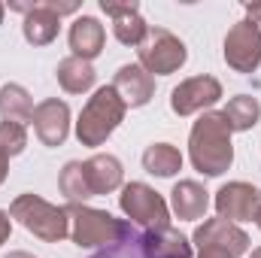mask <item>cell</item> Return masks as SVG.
<instances>
[{"instance_id":"cell-3","label":"cell","mask_w":261,"mask_h":258,"mask_svg":"<svg viewBox=\"0 0 261 258\" xmlns=\"http://www.w3.org/2000/svg\"><path fill=\"white\" fill-rule=\"evenodd\" d=\"M64 210L70 219V240L79 249H97V246L103 249L134 231L128 219H116L107 210H94L85 203H67Z\"/></svg>"},{"instance_id":"cell-12","label":"cell","mask_w":261,"mask_h":258,"mask_svg":"<svg viewBox=\"0 0 261 258\" xmlns=\"http://www.w3.org/2000/svg\"><path fill=\"white\" fill-rule=\"evenodd\" d=\"M113 88L125 107H146L155 97V76H149L140 64H122L113 76Z\"/></svg>"},{"instance_id":"cell-14","label":"cell","mask_w":261,"mask_h":258,"mask_svg":"<svg viewBox=\"0 0 261 258\" xmlns=\"http://www.w3.org/2000/svg\"><path fill=\"white\" fill-rule=\"evenodd\" d=\"M82 170H85V183L91 194H113L122 189V179H125V167L116 155L110 152H97L91 155L88 161H82Z\"/></svg>"},{"instance_id":"cell-21","label":"cell","mask_w":261,"mask_h":258,"mask_svg":"<svg viewBox=\"0 0 261 258\" xmlns=\"http://www.w3.org/2000/svg\"><path fill=\"white\" fill-rule=\"evenodd\" d=\"M0 116L3 122H18V125H28L34 119V97L28 94L24 85L6 82L0 88Z\"/></svg>"},{"instance_id":"cell-24","label":"cell","mask_w":261,"mask_h":258,"mask_svg":"<svg viewBox=\"0 0 261 258\" xmlns=\"http://www.w3.org/2000/svg\"><path fill=\"white\" fill-rule=\"evenodd\" d=\"M91 258H146L143 246H140V231L134 228L130 234H125L122 240H116L110 246H103L100 252H94Z\"/></svg>"},{"instance_id":"cell-5","label":"cell","mask_w":261,"mask_h":258,"mask_svg":"<svg viewBox=\"0 0 261 258\" xmlns=\"http://www.w3.org/2000/svg\"><path fill=\"white\" fill-rule=\"evenodd\" d=\"M137 58L149 76H170L189 61V49L167 28H149L143 43L137 46Z\"/></svg>"},{"instance_id":"cell-11","label":"cell","mask_w":261,"mask_h":258,"mask_svg":"<svg viewBox=\"0 0 261 258\" xmlns=\"http://www.w3.org/2000/svg\"><path fill=\"white\" fill-rule=\"evenodd\" d=\"M31 122H34V131H37L43 146H49V149L64 146V140L70 137V107L58 97H49V100L34 107Z\"/></svg>"},{"instance_id":"cell-7","label":"cell","mask_w":261,"mask_h":258,"mask_svg":"<svg viewBox=\"0 0 261 258\" xmlns=\"http://www.w3.org/2000/svg\"><path fill=\"white\" fill-rule=\"evenodd\" d=\"M119 207L128 216L130 225H140L143 231H149V228H167V222H170L167 200L155 192L152 186H146V183H128V186H122Z\"/></svg>"},{"instance_id":"cell-4","label":"cell","mask_w":261,"mask_h":258,"mask_svg":"<svg viewBox=\"0 0 261 258\" xmlns=\"http://www.w3.org/2000/svg\"><path fill=\"white\" fill-rule=\"evenodd\" d=\"M9 216H12L24 231H31L37 240H43V243H61L64 237H70L67 210L49 203V200H43L40 194H34V192L18 194V197L9 203Z\"/></svg>"},{"instance_id":"cell-16","label":"cell","mask_w":261,"mask_h":258,"mask_svg":"<svg viewBox=\"0 0 261 258\" xmlns=\"http://www.w3.org/2000/svg\"><path fill=\"white\" fill-rule=\"evenodd\" d=\"M140 246L146 258H192V243L186 234H179L176 228H149L140 234Z\"/></svg>"},{"instance_id":"cell-25","label":"cell","mask_w":261,"mask_h":258,"mask_svg":"<svg viewBox=\"0 0 261 258\" xmlns=\"http://www.w3.org/2000/svg\"><path fill=\"white\" fill-rule=\"evenodd\" d=\"M28 149V131L18 122H0V152H6L9 158L12 155H21Z\"/></svg>"},{"instance_id":"cell-26","label":"cell","mask_w":261,"mask_h":258,"mask_svg":"<svg viewBox=\"0 0 261 258\" xmlns=\"http://www.w3.org/2000/svg\"><path fill=\"white\" fill-rule=\"evenodd\" d=\"M9 234H12V216L6 210H0V246L9 240Z\"/></svg>"},{"instance_id":"cell-28","label":"cell","mask_w":261,"mask_h":258,"mask_svg":"<svg viewBox=\"0 0 261 258\" xmlns=\"http://www.w3.org/2000/svg\"><path fill=\"white\" fill-rule=\"evenodd\" d=\"M46 3H49L58 15H70V12H76V9H79V3H58V0H46Z\"/></svg>"},{"instance_id":"cell-32","label":"cell","mask_w":261,"mask_h":258,"mask_svg":"<svg viewBox=\"0 0 261 258\" xmlns=\"http://www.w3.org/2000/svg\"><path fill=\"white\" fill-rule=\"evenodd\" d=\"M3 12H6V6H3V3H0V24H3Z\"/></svg>"},{"instance_id":"cell-2","label":"cell","mask_w":261,"mask_h":258,"mask_svg":"<svg viewBox=\"0 0 261 258\" xmlns=\"http://www.w3.org/2000/svg\"><path fill=\"white\" fill-rule=\"evenodd\" d=\"M125 113H128V107H125V100L116 94V88H113V85H100V88L88 97V104L82 107V113H79L76 140H79L82 146H91V149H94V146H103V143L110 140V134L125 122Z\"/></svg>"},{"instance_id":"cell-29","label":"cell","mask_w":261,"mask_h":258,"mask_svg":"<svg viewBox=\"0 0 261 258\" xmlns=\"http://www.w3.org/2000/svg\"><path fill=\"white\" fill-rule=\"evenodd\" d=\"M6 176H9V155L0 152V186L6 183Z\"/></svg>"},{"instance_id":"cell-31","label":"cell","mask_w":261,"mask_h":258,"mask_svg":"<svg viewBox=\"0 0 261 258\" xmlns=\"http://www.w3.org/2000/svg\"><path fill=\"white\" fill-rule=\"evenodd\" d=\"M249 258H261V246H258V249H252V255H249Z\"/></svg>"},{"instance_id":"cell-22","label":"cell","mask_w":261,"mask_h":258,"mask_svg":"<svg viewBox=\"0 0 261 258\" xmlns=\"http://www.w3.org/2000/svg\"><path fill=\"white\" fill-rule=\"evenodd\" d=\"M225 122L231 131H252L261 119V104L252 94H237L228 100V107L222 110Z\"/></svg>"},{"instance_id":"cell-1","label":"cell","mask_w":261,"mask_h":258,"mask_svg":"<svg viewBox=\"0 0 261 258\" xmlns=\"http://www.w3.org/2000/svg\"><path fill=\"white\" fill-rule=\"evenodd\" d=\"M189 158L197 173L203 176H222L234 164V143H231V128L222 113L206 110L200 113L192 134H189Z\"/></svg>"},{"instance_id":"cell-20","label":"cell","mask_w":261,"mask_h":258,"mask_svg":"<svg viewBox=\"0 0 261 258\" xmlns=\"http://www.w3.org/2000/svg\"><path fill=\"white\" fill-rule=\"evenodd\" d=\"M143 170L161 179H170L182 170V152L170 143H152L143 152Z\"/></svg>"},{"instance_id":"cell-17","label":"cell","mask_w":261,"mask_h":258,"mask_svg":"<svg viewBox=\"0 0 261 258\" xmlns=\"http://www.w3.org/2000/svg\"><path fill=\"white\" fill-rule=\"evenodd\" d=\"M67 40H70V49H73L76 58L91 61V58H97V55L103 52V46H107V31H103V24H100L94 15H79V18L70 24Z\"/></svg>"},{"instance_id":"cell-6","label":"cell","mask_w":261,"mask_h":258,"mask_svg":"<svg viewBox=\"0 0 261 258\" xmlns=\"http://www.w3.org/2000/svg\"><path fill=\"white\" fill-rule=\"evenodd\" d=\"M197 258H240L249 249V234L225 219H206L195 231Z\"/></svg>"},{"instance_id":"cell-27","label":"cell","mask_w":261,"mask_h":258,"mask_svg":"<svg viewBox=\"0 0 261 258\" xmlns=\"http://www.w3.org/2000/svg\"><path fill=\"white\" fill-rule=\"evenodd\" d=\"M246 21H252L261 34V3H249V6H246Z\"/></svg>"},{"instance_id":"cell-9","label":"cell","mask_w":261,"mask_h":258,"mask_svg":"<svg viewBox=\"0 0 261 258\" xmlns=\"http://www.w3.org/2000/svg\"><path fill=\"white\" fill-rule=\"evenodd\" d=\"M222 100V82L216 76H192V79H182L173 91H170V110L186 119V116H195V113H206L213 104Z\"/></svg>"},{"instance_id":"cell-8","label":"cell","mask_w":261,"mask_h":258,"mask_svg":"<svg viewBox=\"0 0 261 258\" xmlns=\"http://www.w3.org/2000/svg\"><path fill=\"white\" fill-rule=\"evenodd\" d=\"M222 55L225 64L231 67L234 73H255L261 67V34L252 21H237L228 28L225 43H222Z\"/></svg>"},{"instance_id":"cell-15","label":"cell","mask_w":261,"mask_h":258,"mask_svg":"<svg viewBox=\"0 0 261 258\" xmlns=\"http://www.w3.org/2000/svg\"><path fill=\"white\" fill-rule=\"evenodd\" d=\"M61 31V15L46 3V0H37L31 3V9L24 12L21 18V34L31 46H49Z\"/></svg>"},{"instance_id":"cell-10","label":"cell","mask_w":261,"mask_h":258,"mask_svg":"<svg viewBox=\"0 0 261 258\" xmlns=\"http://www.w3.org/2000/svg\"><path fill=\"white\" fill-rule=\"evenodd\" d=\"M213 203H216V213H219V219H225V222H252V219H258L261 213V189L258 186H252V183H225L216 197H213Z\"/></svg>"},{"instance_id":"cell-23","label":"cell","mask_w":261,"mask_h":258,"mask_svg":"<svg viewBox=\"0 0 261 258\" xmlns=\"http://www.w3.org/2000/svg\"><path fill=\"white\" fill-rule=\"evenodd\" d=\"M58 189L67 197V203H85L88 197H94L88 183H85V170H82V161H67L58 173Z\"/></svg>"},{"instance_id":"cell-13","label":"cell","mask_w":261,"mask_h":258,"mask_svg":"<svg viewBox=\"0 0 261 258\" xmlns=\"http://www.w3.org/2000/svg\"><path fill=\"white\" fill-rule=\"evenodd\" d=\"M100 9L113 18V34L122 46H140L149 24L140 15L137 3H116V0H100Z\"/></svg>"},{"instance_id":"cell-19","label":"cell","mask_w":261,"mask_h":258,"mask_svg":"<svg viewBox=\"0 0 261 258\" xmlns=\"http://www.w3.org/2000/svg\"><path fill=\"white\" fill-rule=\"evenodd\" d=\"M55 76H58V85L64 88L67 94H85L97 82V70L91 67V61H82L76 55L61 58L58 67H55Z\"/></svg>"},{"instance_id":"cell-30","label":"cell","mask_w":261,"mask_h":258,"mask_svg":"<svg viewBox=\"0 0 261 258\" xmlns=\"http://www.w3.org/2000/svg\"><path fill=\"white\" fill-rule=\"evenodd\" d=\"M3 258H34L31 252H21V249H15V252H9V255H3Z\"/></svg>"},{"instance_id":"cell-18","label":"cell","mask_w":261,"mask_h":258,"mask_svg":"<svg viewBox=\"0 0 261 258\" xmlns=\"http://www.w3.org/2000/svg\"><path fill=\"white\" fill-rule=\"evenodd\" d=\"M170 210L176 219H186V222L203 219L210 210V192L195 179H179L170 192Z\"/></svg>"},{"instance_id":"cell-33","label":"cell","mask_w":261,"mask_h":258,"mask_svg":"<svg viewBox=\"0 0 261 258\" xmlns=\"http://www.w3.org/2000/svg\"><path fill=\"white\" fill-rule=\"evenodd\" d=\"M255 225H258V228H261V213H258V219H255Z\"/></svg>"}]
</instances>
